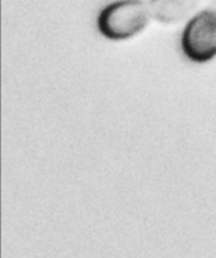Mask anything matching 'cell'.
I'll return each mask as SVG.
<instances>
[{"mask_svg": "<svg viewBox=\"0 0 216 258\" xmlns=\"http://www.w3.org/2000/svg\"><path fill=\"white\" fill-rule=\"evenodd\" d=\"M150 3L144 0H118L106 6L98 18L99 32L109 41H128L150 24Z\"/></svg>", "mask_w": 216, "mask_h": 258, "instance_id": "obj_1", "label": "cell"}, {"mask_svg": "<svg viewBox=\"0 0 216 258\" xmlns=\"http://www.w3.org/2000/svg\"><path fill=\"white\" fill-rule=\"evenodd\" d=\"M183 53L197 63L216 57V9L198 12L190 19L181 39Z\"/></svg>", "mask_w": 216, "mask_h": 258, "instance_id": "obj_2", "label": "cell"}, {"mask_svg": "<svg viewBox=\"0 0 216 258\" xmlns=\"http://www.w3.org/2000/svg\"><path fill=\"white\" fill-rule=\"evenodd\" d=\"M203 0H151L152 18L165 26H175L190 18Z\"/></svg>", "mask_w": 216, "mask_h": 258, "instance_id": "obj_3", "label": "cell"}, {"mask_svg": "<svg viewBox=\"0 0 216 258\" xmlns=\"http://www.w3.org/2000/svg\"><path fill=\"white\" fill-rule=\"evenodd\" d=\"M211 2H212V3L215 4V6H216V0H211Z\"/></svg>", "mask_w": 216, "mask_h": 258, "instance_id": "obj_4", "label": "cell"}]
</instances>
